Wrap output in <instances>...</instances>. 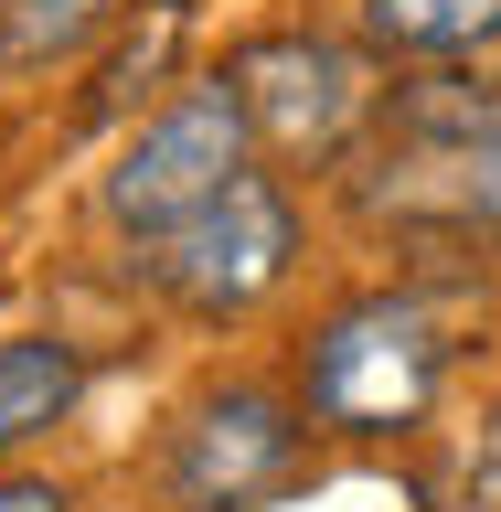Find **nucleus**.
<instances>
[{"label": "nucleus", "instance_id": "f257e3e1", "mask_svg": "<svg viewBox=\"0 0 501 512\" xmlns=\"http://www.w3.org/2000/svg\"><path fill=\"white\" fill-rule=\"evenodd\" d=\"M256 171V118H246V86L235 75H192V86H171L150 107V118L128 128L118 171L96 182V203H107V224L118 235H171V224H192L203 203H224V192Z\"/></svg>", "mask_w": 501, "mask_h": 512}, {"label": "nucleus", "instance_id": "f03ea898", "mask_svg": "<svg viewBox=\"0 0 501 512\" xmlns=\"http://www.w3.org/2000/svg\"><path fill=\"white\" fill-rule=\"evenodd\" d=\"M363 203L395 224H448L501 246V96L491 86H406L384 107V182Z\"/></svg>", "mask_w": 501, "mask_h": 512}, {"label": "nucleus", "instance_id": "7ed1b4c3", "mask_svg": "<svg viewBox=\"0 0 501 512\" xmlns=\"http://www.w3.org/2000/svg\"><path fill=\"white\" fill-rule=\"evenodd\" d=\"M438 374H448L438 310H427L416 288H374V299H352V310L320 320V342H310V416L320 427H352V438L416 427L427 395H438Z\"/></svg>", "mask_w": 501, "mask_h": 512}, {"label": "nucleus", "instance_id": "20e7f679", "mask_svg": "<svg viewBox=\"0 0 501 512\" xmlns=\"http://www.w3.org/2000/svg\"><path fill=\"white\" fill-rule=\"evenodd\" d=\"M288 256H299V214H288V192L267 182V171H246L224 203H203L192 224L150 235L139 267H150V288L171 299V310H192V320H246L256 299H278V288H288Z\"/></svg>", "mask_w": 501, "mask_h": 512}, {"label": "nucleus", "instance_id": "39448f33", "mask_svg": "<svg viewBox=\"0 0 501 512\" xmlns=\"http://www.w3.org/2000/svg\"><path fill=\"white\" fill-rule=\"evenodd\" d=\"M288 470H299V406L267 395V384L203 395V406L171 427V448H160V491L182 512H246V502H267Z\"/></svg>", "mask_w": 501, "mask_h": 512}, {"label": "nucleus", "instance_id": "423d86ee", "mask_svg": "<svg viewBox=\"0 0 501 512\" xmlns=\"http://www.w3.org/2000/svg\"><path fill=\"white\" fill-rule=\"evenodd\" d=\"M224 75L246 86L256 139H278V150H299V160H331L352 128L374 118L363 54H352V43H320V32H267V43H246Z\"/></svg>", "mask_w": 501, "mask_h": 512}, {"label": "nucleus", "instance_id": "0eeeda50", "mask_svg": "<svg viewBox=\"0 0 501 512\" xmlns=\"http://www.w3.org/2000/svg\"><path fill=\"white\" fill-rule=\"evenodd\" d=\"M86 395V352L64 331H11L0 342V459L32 448L43 427H64V406Z\"/></svg>", "mask_w": 501, "mask_h": 512}, {"label": "nucleus", "instance_id": "6e6552de", "mask_svg": "<svg viewBox=\"0 0 501 512\" xmlns=\"http://www.w3.org/2000/svg\"><path fill=\"white\" fill-rule=\"evenodd\" d=\"M363 43L406 64H470L501 43V0H363Z\"/></svg>", "mask_w": 501, "mask_h": 512}, {"label": "nucleus", "instance_id": "1a4fd4ad", "mask_svg": "<svg viewBox=\"0 0 501 512\" xmlns=\"http://www.w3.org/2000/svg\"><path fill=\"white\" fill-rule=\"evenodd\" d=\"M107 22H118V0H0V75L75 64Z\"/></svg>", "mask_w": 501, "mask_h": 512}, {"label": "nucleus", "instance_id": "9d476101", "mask_svg": "<svg viewBox=\"0 0 501 512\" xmlns=\"http://www.w3.org/2000/svg\"><path fill=\"white\" fill-rule=\"evenodd\" d=\"M0 512H64L54 480H0Z\"/></svg>", "mask_w": 501, "mask_h": 512}, {"label": "nucleus", "instance_id": "9b49d317", "mask_svg": "<svg viewBox=\"0 0 501 512\" xmlns=\"http://www.w3.org/2000/svg\"><path fill=\"white\" fill-rule=\"evenodd\" d=\"M491 470H501V427H491Z\"/></svg>", "mask_w": 501, "mask_h": 512}]
</instances>
